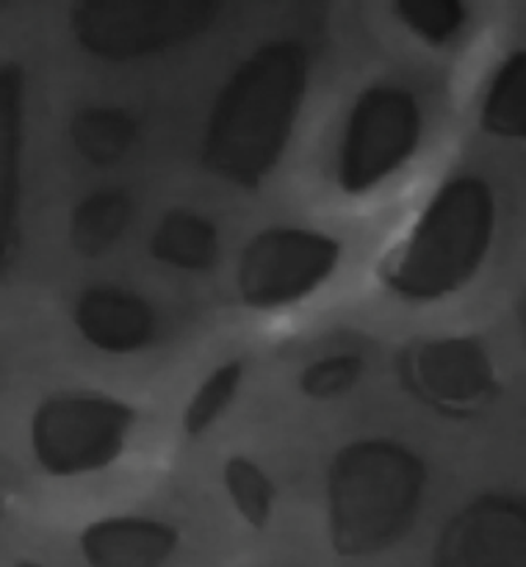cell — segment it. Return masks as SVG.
<instances>
[{
  "mask_svg": "<svg viewBox=\"0 0 526 567\" xmlns=\"http://www.w3.org/2000/svg\"><path fill=\"white\" fill-rule=\"evenodd\" d=\"M305 89L308 55L299 42H266L249 53L210 105L205 169L233 186L258 188L291 142Z\"/></svg>",
  "mask_w": 526,
  "mask_h": 567,
  "instance_id": "1",
  "label": "cell"
},
{
  "mask_svg": "<svg viewBox=\"0 0 526 567\" xmlns=\"http://www.w3.org/2000/svg\"><path fill=\"white\" fill-rule=\"evenodd\" d=\"M424 491V460L404 443L388 437L347 443L327 471L330 543L338 557H374L404 540Z\"/></svg>",
  "mask_w": 526,
  "mask_h": 567,
  "instance_id": "2",
  "label": "cell"
},
{
  "mask_svg": "<svg viewBox=\"0 0 526 567\" xmlns=\"http://www.w3.org/2000/svg\"><path fill=\"white\" fill-rule=\"evenodd\" d=\"M496 194L482 177H452L437 188L382 280L410 302H435L474 280L496 236Z\"/></svg>",
  "mask_w": 526,
  "mask_h": 567,
  "instance_id": "3",
  "label": "cell"
},
{
  "mask_svg": "<svg viewBox=\"0 0 526 567\" xmlns=\"http://www.w3.org/2000/svg\"><path fill=\"white\" fill-rule=\"evenodd\" d=\"M219 11L216 0H83L70 9V28L86 53L133 61L192 42Z\"/></svg>",
  "mask_w": 526,
  "mask_h": 567,
  "instance_id": "4",
  "label": "cell"
},
{
  "mask_svg": "<svg viewBox=\"0 0 526 567\" xmlns=\"http://www.w3.org/2000/svg\"><path fill=\"white\" fill-rule=\"evenodd\" d=\"M136 410L114 396L64 393L33 413L31 443L50 476H81L109 468L125 452Z\"/></svg>",
  "mask_w": 526,
  "mask_h": 567,
  "instance_id": "5",
  "label": "cell"
},
{
  "mask_svg": "<svg viewBox=\"0 0 526 567\" xmlns=\"http://www.w3.org/2000/svg\"><path fill=\"white\" fill-rule=\"evenodd\" d=\"M421 138V111L402 86H371L352 105L338 158V186L365 194L413 158Z\"/></svg>",
  "mask_w": 526,
  "mask_h": 567,
  "instance_id": "6",
  "label": "cell"
},
{
  "mask_svg": "<svg viewBox=\"0 0 526 567\" xmlns=\"http://www.w3.org/2000/svg\"><path fill=\"white\" fill-rule=\"evenodd\" d=\"M341 241L302 227H269L241 252L238 297L252 310H277L310 297L330 280L341 260Z\"/></svg>",
  "mask_w": 526,
  "mask_h": 567,
  "instance_id": "7",
  "label": "cell"
},
{
  "mask_svg": "<svg viewBox=\"0 0 526 567\" xmlns=\"http://www.w3.org/2000/svg\"><path fill=\"white\" fill-rule=\"evenodd\" d=\"M402 382L419 402L448 419H468L491 408L502 393L496 365L476 338H424L399 360Z\"/></svg>",
  "mask_w": 526,
  "mask_h": 567,
  "instance_id": "8",
  "label": "cell"
},
{
  "mask_svg": "<svg viewBox=\"0 0 526 567\" xmlns=\"http://www.w3.org/2000/svg\"><path fill=\"white\" fill-rule=\"evenodd\" d=\"M432 567H526V496L485 493L452 515Z\"/></svg>",
  "mask_w": 526,
  "mask_h": 567,
  "instance_id": "9",
  "label": "cell"
},
{
  "mask_svg": "<svg viewBox=\"0 0 526 567\" xmlns=\"http://www.w3.org/2000/svg\"><path fill=\"white\" fill-rule=\"evenodd\" d=\"M72 321L83 341L109 354L138 352L155 338L153 308L131 288H89L78 297Z\"/></svg>",
  "mask_w": 526,
  "mask_h": 567,
  "instance_id": "10",
  "label": "cell"
},
{
  "mask_svg": "<svg viewBox=\"0 0 526 567\" xmlns=\"http://www.w3.org/2000/svg\"><path fill=\"white\" fill-rule=\"evenodd\" d=\"M181 535L175 526L153 518H105L86 526L81 554L89 567H164Z\"/></svg>",
  "mask_w": 526,
  "mask_h": 567,
  "instance_id": "11",
  "label": "cell"
},
{
  "mask_svg": "<svg viewBox=\"0 0 526 567\" xmlns=\"http://www.w3.org/2000/svg\"><path fill=\"white\" fill-rule=\"evenodd\" d=\"M219 252L216 225L194 210H169L149 238V255L181 271H205Z\"/></svg>",
  "mask_w": 526,
  "mask_h": 567,
  "instance_id": "12",
  "label": "cell"
},
{
  "mask_svg": "<svg viewBox=\"0 0 526 567\" xmlns=\"http://www.w3.org/2000/svg\"><path fill=\"white\" fill-rule=\"evenodd\" d=\"M3 105V266L17 247V205H20V142H22V70L6 64L0 72Z\"/></svg>",
  "mask_w": 526,
  "mask_h": 567,
  "instance_id": "13",
  "label": "cell"
},
{
  "mask_svg": "<svg viewBox=\"0 0 526 567\" xmlns=\"http://www.w3.org/2000/svg\"><path fill=\"white\" fill-rule=\"evenodd\" d=\"M131 199L122 192H94L75 205L70 219L72 249L83 258L109 252L131 225Z\"/></svg>",
  "mask_w": 526,
  "mask_h": 567,
  "instance_id": "14",
  "label": "cell"
},
{
  "mask_svg": "<svg viewBox=\"0 0 526 567\" xmlns=\"http://www.w3.org/2000/svg\"><path fill=\"white\" fill-rule=\"evenodd\" d=\"M138 125L122 109H81L70 122L72 147L94 166H111L131 153Z\"/></svg>",
  "mask_w": 526,
  "mask_h": 567,
  "instance_id": "15",
  "label": "cell"
},
{
  "mask_svg": "<svg viewBox=\"0 0 526 567\" xmlns=\"http://www.w3.org/2000/svg\"><path fill=\"white\" fill-rule=\"evenodd\" d=\"M482 127L498 138L526 142V50L509 55L482 103Z\"/></svg>",
  "mask_w": 526,
  "mask_h": 567,
  "instance_id": "16",
  "label": "cell"
},
{
  "mask_svg": "<svg viewBox=\"0 0 526 567\" xmlns=\"http://www.w3.org/2000/svg\"><path fill=\"white\" fill-rule=\"evenodd\" d=\"M225 487L227 496H230L236 513L247 520L252 529H266V524L271 520L277 502V487L269 476L264 474L258 463H252L249 457H230L225 463Z\"/></svg>",
  "mask_w": 526,
  "mask_h": 567,
  "instance_id": "17",
  "label": "cell"
},
{
  "mask_svg": "<svg viewBox=\"0 0 526 567\" xmlns=\"http://www.w3.org/2000/svg\"><path fill=\"white\" fill-rule=\"evenodd\" d=\"M241 374L244 365L238 360H230V363L219 365L214 374L205 377V382L197 388V393L188 399L186 410H183V432L188 437H199L219 421V415L236 399Z\"/></svg>",
  "mask_w": 526,
  "mask_h": 567,
  "instance_id": "18",
  "label": "cell"
},
{
  "mask_svg": "<svg viewBox=\"0 0 526 567\" xmlns=\"http://www.w3.org/2000/svg\"><path fill=\"white\" fill-rule=\"evenodd\" d=\"M393 14L426 44L441 48L457 37L468 9L460 0H399L393 3Z\"/></svg>",
  "mask_w": 526,
  "mask_h": 567,
  "instance_id": "19",
  "label": "cell"
},
{
  "mask_svg": "<svg viewBox=\"0 0 526 567\" xmlns=\"http://www.w3.org/2000/svg\"><path fill=\"white\" fill-rule=\"evenodd\" d=\"M363 358L360 354H330V358L313 360L299 374V391L316 402L338 399L352 391L363 377Z\"/></svg>",
  "mask_w": 526,
  "mask_h": 567,
  "instance_id": "20",
  "label": "cell"
},
{
  "mask_svg": "<svg viewBox=\"0 0 526 567\" xmlns=\"http://www.w3.org/2000/svg\"><path fill=\"white\" fill-rule=\"evenodd\" d=\"M518 319H520V327H524V332H526V293H524V299H520V308H518Z\"/></svg>",
  "mask_w": 526,
  "mask_h": 567,
  "instance_id": "21",
  "label": "cell"
},
{
  "mask_svg": "<svg viewBox=\"0 0 526 567\" xmlns=\"http://www.w3.org/2000/svg\"><path fill=\"white\" fill-rule=\"evenodd\" d=\"M17 567H42V565H37V563H20Z\"/></svg>",
  "mask_w": 526,
  "mask_h": 567,
  "instance_id": "22",
  "label": "cell"
}]
</instances>
